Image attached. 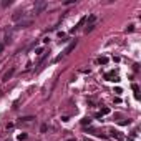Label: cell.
Segmentation results:
<instances>
[{
    "mask_svg": "<svg viewBox=\"0 0 141 141\" xmlns=\"http://www.w3.org/2000/svg\"><path fill=\"white\" fill-rule=\"evenodd\" d=\"M76 43H78V42H76V40H73L71 43H70V45L66 47L65 50H63V53H62V57H65V55H70V53H71L73 50H75V47H76Z\"/></svg>",
    "mask_w": 141,
    "mask_h": 141,
    "instance_id": "obj_1",
    "label": "cell"
},
{
    "mask_svg": "<svg viewBox=\"0 0 141 141\" xmlns=\"http://www.w3.org/2000/svg\"><path fill=\"white\" fill-rule=\"evenodd\" d=\"M13 73H15V68H10L8 71H5V75L2 76V81H8V80L13 76Z\"/></svg>",
    "mask_w": 141,
    "mask_h": 141,
    "instance_id": "obj_2",
    "label": "cell"
},
{
    "mask_svg": "<svg viewBox=\"0 0 141 141\" xmlns=\"http://www.w3.org/2000/svg\"><path fill=\"white\" fill-rule=\"evenodd\" d=\"M28 25H32V20H23V22L18 23V25H17L15 28H17V30H18V28H27Z\"/></svg>",
    "mask_w": 141,
    "mask_h": 141,
    "instance_id": "obj_3",
    "label": "cell"
},
{
    "mask_svg": "<svg viewBox=\"0 0 141 141\" xmlns=\"http://www.w3.org/2000/svg\"><path fill=\"white\" fill-rule=\"evenodd\" d=\"M85 22H87V17H83V18H81V20H80V22H78V25H76L75 28H71V30H70V33H75V30H78V28H80V27H81V25H83V23H85Z\"/></svg>",
    "mask_w": 141,
    "mask_h": 141,
    "instance_id": "obj_4",
    "label": "cell"
},
{
    "mask_svg": "<svg viewBox=\"0 0 141 141\" xmlns=\"http://www.w3.org/2000/svg\"><path fill=\"white\" fill-rule=\"evenodd\" d=\"M23 15H25V13H23V12H22V10H17V12H15V13H13V15H12V18H13V20L17 22V20H18V18H20V17H23Z\"/></svg>",
    "mask_w": 141,
    "mask_h": 141,
    "instance_id": "obj_5",
    "label": "cell"
},
{
    "mask_svg": "<svg viewBox=\"0 0 141 141\" xmlns=\"http://www.w3.org/2000/svg\"><path fill=\"white\" fill-rule=\"evenodd\" d=\"M45 8V3L43 2H40V3H37V7H35V13H40L42 10Z\"/></svg>",
    "mask_w": 141,
    "mask_h": 141,
    "instance_id": "obj_6",
    "label": "cell"
},
{
    "mask_svg": "<svg viewBox=\"0 0 141 141\" xmlns=\"http://www.w3.org/2000/svg\"><path fill=\"white\" fill-rule=\"evenodd\" d=\"M111 136H113V138H116V139H123V134L118 133V131H111Z\"/></svg>",
    "mask_w": 141,
    "mask_h": 141,
    "instance_id": "obj_7",
    "label": "cell"
},
{
    "mask_svg": "<svg viewBox=\"0 0 141 141\" xmlns=\"http://www.w3.org/2000/svg\"><path fill=\"white\" fill-rule=\"evenodd\" d=\"M98 63H100V65H106L108 63V58L106 57H100V58H98Z\"/></svg>",
    "mask_w": 141,
    "mask_h": 141,
    "instance_id": "obj_8",
    "label": "cell"
},
{
    "mask_svg": "<svg viewBox=\"0 0 141 141\" xmlns=\"http://www.w3.org/2000/svg\"><path fill=\"white\" fill-rule=\"evenodd\" d=\"M108 113H110V108H103V110H101V111L98 113L96 116H103V115H108Z\"/></svg>",
    "mask_w": 141,
    "mask_h": 141,
    "instance_id": "obj_9",
    "label": "cell"
},
{
    "mask_svg": "<svg viewBox=\"0 0 141 141\" xmlns=\"http://www.w3.org/2000/svg\"><path fill=\"white\" fill-rule=\"evenodd\" d=\"M90 123H91V118H83V120H81V125H83V126H87V125H90Z\"/></svg>",
    "mask_w": 141,
    "mask_h": 141,
    "instance_id": "obj_10",
    "label": "cell"
},
{
    "mask_svg": "<svg viewBox=\"0 0 141 141\" xmlns=\"http://www.w3.org/2000/svg\"><path fill=\"white\" fill-rule=\"evenodd\" d=\"M105 78H106V80H111V78H115V71H110V73H106V75H105Z\"/></svg>",
    "mask_w": 141,
    "mask_h": 141,
    "instance_id": "obj_11",
    "label": "cell"
},
{
    "mask_svg": "<svg viewBox=\"0 0 141 141\" xmlns=\"http://www.w3.org/2000/svg\"><path fill=\"white\" fill-rule=\"evenodd\" d=\"M47 58H48V53H45V55H43V57H42V58H40V62H38V65H43V62H45V60H47Z\"/></svg>",
    "mask_w": 141,
    "mask_h": 141,
    "instance_id": "obj_12",
    "label": "cell"
},
{
    "mask_svg": "<svg viewBox=\"0 0 141 141\" xmlns=\"http://www.w3.org/2000/svg\"><path fill=\"white\" fill-rule=\"evenodd\" d=\"M133 91H134V93H136V98H139V95H138V91H139L138 85H133Z\"/></svg>",
    "mask_w": 141,
    "mask_h": 141,
    "instance_id": "obj_13",
    "label": "cell"
},
{
    "mask_svg": "<svg viewBox=\"0 0 141 141\" xmlns=\"http://www.w3.org/2000/svg\"><path fill=\"white\" fill-rule=\"evenodd\" d=\"M32 120H35L33 116H25V118H20V121H32Z\"/></svg>",
    "mask_w": 141,
    "mask_h": 141,
    "instance_id": "obj_14",
    "label": "cell"
},
{
    "mask_svg": "<svg viewBox=\"0 0 141 141\" xmlns=\"http://www.w3.org/2000/svg\"><path fill=\"white\" fill-rule=\"evenodd\" d=\"M93 28H95V25H88V27H87V30H85V32L88 33V32H91V30H93Z\"/></svg>",
    "mask_w": 141,
    "mask_h": 141,
    "instance_id": "obj_15",
    "label": "cell"
},
{
    "mask_svg": "<svg viewBox=\"0 0 141 141\" xmlns=\"http://www.w3.org/2000/svg\"><path fill=\"white\" fill-rule=\"evenodd\" d=\"M25 138H27V134H25V133H22V134H18V139H20V141H22V139H25Z\"/></svg>",
    "mask_w": 141,
    "mask_h": 141,
    "instance_id": "obj_16",
    "label": "cell"
},
{
    "mask_svg": "<svg viewBox=\"0 0 141 141\" xmlns=\"http://www.w3.org/2000/svg\"><path fill=\"white\" fill-rule=\"evenodd\" d=\"M134 30V25H128V28H126V32H133Z\"/></svg>",
    "mask_w": 141,
    "mask_h": 141,
    "instance_id": "obj_17",
    "label": "cell"
},
{
    "mask_svg": "<svg viewBox=\"0 0 141 141\" xmlns=\"http://www.w3.org/2000/svg\"><path fill=\"white\" fill-rule=\"evenodd\" d=\"M3 48H5V43H0V53L3 52Z\"/></svg>",
    "mask_w": 141,
    "mask_h": 141,
    "instance_id": "obj_18",
    "label": "cell"
},
{
    "mask_svg": "<svg viewBox=\"0 0 141 141\" xmlns=\"http://www.w3.org/2000/svg\"><path fill=\"white\" fill-rule=\"evenodd\" d=\"M66 141H76V139H75V138H71V139H66Z\"/></svg>",
    "mask_w": 141,
    "mask_h": 141,
    "instance_id": "obj_19",
    "label": "cell"
}]
</instances>
